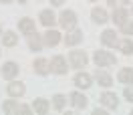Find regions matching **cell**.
Segmentation results:
<instances>
[{
  "mask_svg": "<svg viewBox=\"0 0 133 115\" xmlns=\"http://www.w3.org/2000/svg\"><path fill=\"white\" fill-rule=\"evenodd\" d=\"M2 75H4L8 81H12V79L18 75V65H16V63H12V61L4 63V65H2Z\"/></svg>",
  "mask_w": 133,
  "mask_h": 115,
  "instance_id": "obj_7",
  "label": "cell"
},
{
  "mask_svg": "<svg viewBox=\"0 0 133 115\" xmlns=\"http://www.w3.org/2000/svg\"><path fill=\"white\" fill-rule=\"evenodd\" d=\"M87 61H89V57H87V53L85 50H71V55H69V63H71V67H85L87 65Z\"/></svg>",
  "mask_w": 133,
  "mask_h": 115,
  "instance_id": "obj_3",
  "label": "cell"
},
{
  "mask_svg": "<svg viewBox=\"0 0 133 115\" xmlns=\"http://www.w3.org/2000/svg\"><path fill=\"white\" fill-rule=\"evenodd\" d=\"M81 41H83V30H77V28L69 30V33H66V36H65V44H69V47L79 44Z\"/></svg>",
  "mask_w": 133,
  "mask_h": 115,
  "instance_id": "obj_6",
  "label": "cell"
},
{
  "mask_svg": "<svg viewBox=\"0 0 133 115\" xmlns=\"http://www.w3.org/2000/svg\"><path fill=\"white\" fill-rule=\"evenodd\" d=\"M28 47H30L32 50H41V49H42L41 34H36V30H34L32 34H28Z\"/></svg>",
  "mask_w": 133,
  "mask_h": 115,
  "instance_id": "obj_22",
  "label": "cell"
},
{
  "mask_svg": "<svg viewBox=\"0 0 133 115\" xmlns=\"http://www.w3.org/2000/svg\"><path fill=\"white\" fill-rule=\"evenodd\" d=\"M18 113H30V107L28 105H18Z\"/></svg>",
  "mask_w": 133,
  "mask_h": 115,
  "instance_id": "obj_29",
  "label": "cell"
},
{
  "mask_svg": "<svg viewBox=\"0 0 133 115\" xmlns=\"http://www.w3.org/2000/svg\"><path fill=\"white\" fill-rule=\"evenodd\" d=\"M50 2H52V6H61V4L66 2V0H50Z\"/></svg>",
  "mask_w": 133,
  "mask_h": 115,
  "instance_id": "obj_30",
  "label": "cell"
},
{
  "mask_svg": "<svg viewBox=\"0 0 133 115\" xmlns=\"http://www.w3.org/2000/svg\"><path fill=\"white\" fill-rule=\"evenodd\" d=\"M18 30H20L22 34H26V36L32 34L34 33V20L32 18H22V20L18 22Z\"/></svg>",
  "mask_w": 133,
  "mask_h": 115,
  "instance_id": "obj_13",
  "label": "cell"
},
{
  "mask_svg": "<svg viewBox=\"0 0 133 115\" xmlns=\"http://www.w3.org/2000/svg\"><path fill=\"white\" fill-rule=\"evenodd\" d=\"M38 18H41V22H42V24H44V26H49V28L55 24V22H57V18H55V14H52V10H42L41 14H38Z\"/></svg>",
  "mask_w": 133,
  "mask_h": 115,
  "instance_id": "obj_16",
  "label": "cell"
},
{
  "mask_svg": "<svg viewBox=\"0 0 133 115\" xmlns=\"http://www.w3.org/2000/svg\"><path fill=\"white\" fill-rule=\"evenodd\" d=\"M32 109L38 115H46V111H49V101H46V99H34Z\"/></svg>",
  "mask_w": 133,
  "mask_h": 115,
  "instance_id": "obj_20",
  "label": "cell"
},
{
  "mask_svg": "<svg viewBox=\"0 0 133 115\" xmlns=\"http://www.w3.org/2000/svg\"><path fill=\"white\" fill-rule=\"evenodd\" d=\"M91 16H93V20H95V22H99V24H105V22L109 20V18H107V12H105L103 8H93L91 10Z\"/></svg>",
  "mask_w": 133,
  "mask_h": 115,
  "instance_id": "obj_21",
  "label": "cell"
},
{
  "mask_svg": "<svg viewBox=\"0 0 133 115\" xmlns=\"http://www.w3.org/2000/svg\"><path fill=\"white\" fill-rule=\"evenodd\" d=\"M121 33H123V34H133V22L125 20L123 24H121Z\"/></svg>",
  "mask_w": 133,
  "mask_h": 115,
  "instance_id": "obj_27",
  "label": "cell"
},
{
  "mask_svg": "<svg viewBox=\"0 0 133 115\" xmlns=\"http://www.w3.org/2000/svg\"><path fill=\"white\" fill-rule=\"evenodd\" d=\"M2 42H4V47H14L18 42V34H14L12 30H8V33L2 36Z\"/></svg>",
  "mask_w": 133,
  "mask_h": 115,
  "instance_id": "obj_23",
  "label": "cell"
},
{
  "mask_svg": "<svg viewBox=\"0 0 133 115\" xmlns=\"http://www.w3.org/2000/svg\"><path fill=\"white\" fill-rule=\"evenodd\" d=\"M66 61H65V57H61V55H57V57L50 61V71L52 73H57V75H65L66 73Z\"/></svg>",
  "mask_w": 133,
  "mask_h": 115,
  "instance_id": "obj_4",
  "label": "cell"
},
{
  "mask_svg": "<svg viewBox=\"0 0 133 115\" xmlns=\"http://www.w3.org/2000/svg\"><path fill=\"white\" fill-rule=\"evenodd\" d=\"M2 109H4V113H18V103L16 101H6L2 105Z\"/></svg>",
  "mask_w": 133,
  "mask_h": 115,
  "instance_id": "obj_25",
  "label": "cell"
},
{
  "mask_svg": "<svg viewBox=\"0 0 133 115\" xmlns=\"http://www.w3.org/2000/svg\"><path fill=\"white\" fill-rule=\"evenodd\" d=\"M52 105H55V109H58V111H63L66 105V97L65 95H61V93H57L55 97H52Z\"/></svg>",
  "mask_w": 133,
  "mask_h": 115,
  "instance_id": "obj_24",
  "label": "cell"
},
{
  "mask_svg": "<svg viewBox=\"0 0 133 115\" xmlns=\"http://www.w3.org/2000/svg\"><path fill=\"white\" fill-rule=\"evenodd\" d=\"M101 103L107 107V109H117V105H119V97H117L115 93H111V91H105V93L101 95Z\"/></svg>",
  "mask_w": 133,
  "mask_h": 115,
  "instance_id": "obj_5",
  "label": "cell"
},
{
  "mask_svg": "<svg viewBox=\"0 0 133 115\" xmlns=\"http://www.w3.org/2000/svg\"><path fill=\"white\" fill-rule=\"evenodd\" d=\"M24 91H26L24 83H14V81H12L8 85V95H10V97H22Z\"/></svg>",
  "mask_w": 133,
  "mask_h": 115,
  "instance_id": "obj_14",
  "label": "cell"
},
{
  "mask_svg": "<svg viewBox=\"0 0 133 115\" xmlns=\"http://www.w3.org/2000/svg\"><path fill=\"white\" fill-rule=\"evenodd\" d=\"M32 67H34V73L42 75V77L50 73V63H49V61H46V59H36Z\"/></svg>",
  "mask_w": 133,
  "mask_h": 115,
  "instance_id": "obj_8",
  "label": "cell"
},
{
  "mask_svg": "<svg viewBox=\"0 0 133 115\" xmlns=\"http://www.w3.org/2000/svg\"><path fill=\"white\" fill-rule=\"evenodd\" d=\"M58 42H61V33H58V30H52V28H49V30L44 33V44L55 47V44H58Z\"/></svg>",
  "mask_w": 133,
  "mask_h": 115,
  "instance_id": "obj_11",
  "label": "cell"
},
{
  "mask_svg": "<svg viewBox=\"0 0 133 115\" xmlns=\"http://www.w3.org/2000/svg\"><path fill=\"white\" fill-rule=\"evenodd\" d=\"M107 2H109V6H111V8H121V6L127 4V0H107Z\"/></svg>",
  "mask_w": 133,
  "mask_h": 115,
  "instance_id": "obj_28",
  "label": "cell"
},
{
  "mask_svg": "<svg viewBox=\"0 0 133 115\" xmlns=\"http://www.w3.org/2000/svg\"><path fill=\"white\" fill-rule=\"evenodd\" d=\"M58 22H61L63 28L73 30V28L77 26V14L73 12V10H63V12H61V18H58Z\"/></svg>",
  "mask_w": 133,
  "mask_h": 115,
  "instance_id": "obj_2",
  "label": "cell"
},
{
  "mask_svg": "<svg viewBox=\"0 0 133 115\" xmlns=\"http://www.w3.org/2000/svg\"><path fill=\"white\" fill-rule=\"evenodd\" d=\"M117 49L121 50L123 55H133V41H129V39H123V41H117L115 44Z\"/></svg>",
  "mask_w": 133,
  "mask_h": 115,
  "instance_id": "obj_19",
  "label": "cell"
},
{
  "mask_svg": "<svg viewBox=\"0 0 133 115\" xmlns=\"http://www.w3.org/2000/svg\"><path fill=\"white\" fill-rule=\"evenodd\" d=\"M0 30H2V28H0Z\"/></svg>",
  "mask_w": 133,
  "mask_h": 115,
  "instance_id": "obj_34",
  "label": "cell"
},
{
  "mask_svg": "<svg viewBox=\"0 0 133 115\" xmlns=\"http://www.w3.org/2000/svg\"><path fill=\"white\" fill-rule=\"evenodd\" d=\"M73 81H75V85L81 87V89H89V87H91V77L87 73H77L75 77H73Z\"/></svg>",
  "mask_w": 133,
  "mask_h": 115,
  "instance_id": "obj_12",
  "label": "cell"
},
{
  "mask_svg": "<svg viewBox=\"0 0 133 115\" xmlns=\"http://www.w3.org/2000/svg\"><path fill=\"white\" fill-rule=\"evenodd\" d=\"M117 79H119V83H123V85H131L133 83V69H121L119 75H117Z\"/></svg>",
  "mask_w": 133,
  "mask_h": 115,
  "instance_id": "obj_18",
  "label": "cell"
},
{
  "mask_svg": "<svg viewBox=\"0 0 133 115\" xmlns=\"http://www.w3.org/2000/svg\"><path fill=\"white\" fill-rule=\"evenodd\" d=\"M89 2H97V0H89Z\"/></svg>",
  "mask_w": 133,
  "mask_h": 115,
  "instance_id": "obj_33",
  "label": "cell"
},
{
  "mask_svg": "<svg viewBox=\"0 0 133 115\" xmlns=\"http://www.w3.org/2000/svg\"><path fill=\"white\" fill-rule=\"evenodd\" d=\"M129 18V12L125 8H115V12H113V16H111V20L115 22V24H123L125 20Z\"/></svg>",
  "mask_w": 133,
  "mask_h": 115,
  "instance_id": "obj_17",
  "label": "cell"
},
{
  "mask_svg": "<svg viewBox=\"0 0 133 115\" xmlns=\"http://www.w3.org/2000/svg\"><path fill=\"white\" fill-rule=\"evenodd\" d=\"M71 103H73L75 109H85L87 107V97H85L83 93L75 91V93H71Z\"/></svg>",
  "mask_w": 133,
  "mask_h": 115,
  "instance_id": "obj_10",
  "label": "cell"
},
{
  "mask_svg": "<svg viewBox=\"0 0 133 115\" xmlns=\"http://www.w3.org/2000/svg\"><path fill=\"white\" fill-rule=\"evenodd\" d=\"M101 42L105 47H115L117 44V33L115 30H105V33L101 34Z\"/></svg>",
  "mask_w": 133,
  "mask_h": 115,
  "instance_id": "obj_15",
  "label": "cell"
},
{
  "mask_svg": "<svg viewBox=\"0 0 133 115\" xmlns=\"http://www.w3.org/2000/svg\"><path fill=\"white\" fill-rule=\"evenodd\" d=\"M123 97L129 101V103H133V83L131 85H125V89H123Z\"/></svg>",
  "mask_w": 133,
  "mask_h": 115,
  "instance_id": "obj_26",
  "label": "cell"
},
{
  "mask_svg": "<svg viewBox=\"0 0 133 115\" xmlns=\"http://www.w3.org/2000/svg\"><path fill=\"white\" fill-rule=\"evenodd\" d=\"M18 2H20V4H26V0H18Z\"/></svg>",
  "mask_w": 133,
  "mask_h": 115,
  "instance_id": "obj_32",
  "label": "cell"
},
{
  "mask_svg": "<svg viewBox=\"0 0 133 115\" xmlns=\"http://www.w3.org/2000/svg\"><path fill=\"white\" fill-rule=\"evenodd\" d=\"M93 61H95V65H97V67H111V65H115V57H113L111 53H107V50H95Z\"/></svg>",
  "mask_w": 133,
  "mask_h": 115,
  "instance_id": "obj_1",
  "label": "cell"
},
{
  "mask_svg": "<svg viewBox=\"0 0 133 115\" xmlns=\"http://www.w3.org/2000/svg\"><path fill=\"white\" fill-rule=\"evenodd\" d=\"M0 2H4V4H10V2H12V0H0Z\"/></svg>",
  "mask_w": 133,
  "mask_h": 115,
  "instance_id": "obj_31",
  "label": "cell"
},
{
  "mask_svg": "<svg viewBox=\"0 0 133 115\" xmlns=\"http://www.w3.org/2000/svg\"><path fill=\"white\" fill-rule=\"evenodd\" d=\"M95 81L99 83L101 87H111L113 85V79H111V75L109 73H105V71H95Z\"/></svg>",
  "mask_w": 133,
  "mask_h": 115,
  "instance_id": "obj_9",
  "label": "cell"
}]
</instances>
